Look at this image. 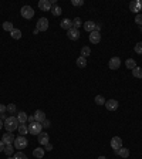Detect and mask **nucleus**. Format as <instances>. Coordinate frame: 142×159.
<instances>
[{"mask_svg": "<svg viewBox=\"0 0 142 159\" xmlns=\"http://www.w3.org/2000/svg\"><path fill=\"white\" fill-rule=\"evenodd\" d=\"M19 125H20L19 119H17V117H14V115H13V117H9L5 121V128H6V131H7V132L16 131V129L19 128Z\"/></svg>", "mask_w": 142, "mask_h": 159, "instance_id": "1", "label": "nucleus"}, {"mask_svg": "<svg viewBox=\"0 0 142 159\" xmlns=\"http://www.w3.org/2000/svg\"><path fill=\"white\" fill-rule=\"evenodd\" d=\"M43 132V126L40 122H31V124H28V134H31V135H36L37 136L38 134H41Z\"/></svg>", "mask_w": 142, "mask_h": 159, "instance_id": "2", "label": "nucleus"}, {"mask_svg": "<svg viewBox=\"0 0 142 159\" xmlns=\"http://www.w3.org/2000/svg\"><path fill=\"white\" fill-rule=\"evenodd\" d=\"M20 14H21V17L30 20L34 17V10H33V7H30V6H23L21 10H20Z\"/></svg>", "mask_w": 142, "mask_h": 159, "instance_id": "3", "label": "nucleus"}, {"mask_svg": "<svg viewBox=\"0 0 142 159\" xmlns=\"http://www.w3.org/2000/svg\"><path fill=\"white\" fill-rule=\"evenodd\" d=\"M27 145H28V141L26 139V136L20 135L14 139V148H16V149H24Z\"/></svg>", "mask_w": 142, "mask_h": 159, "instance_id": "4", "label": "nucleus"}, {"mask_svg": "<svg viewBox=\"0 0 142 159\" xmlns=\"http://www.w3.org/2000/svg\"><path fill=\"white\" fill-rule=\"evenodd\" d=\"M38 31H47L48 30V20L46 17H41V19L37 20V26H36Z\"/></svg>", "mask_w": 142, "mask_h": 159, "instance_id": "5", "label": "nucleus"}, {"mask_svg": "<svg viewBox=\"0 0 142 159\" xmlns=\"http://www.w3.org/2000/svg\"><path fill=\"white\" fill-rule=\"evenodd\" d=\"M129 10L134 11V13L139 14V11L142 10V2L141 0H134V2H131V3H129Z\"/></svg>", "mask_w": 142, "mask_h": 159, "instance_id": "6", "label": "nucleus"}, {"mask_svg": "<svg viewBox=\"0 0 142 159\" xmlns=\"http://www.w3.org/2000/svg\"><path fill=\"white\" fill-rule=\"evenodd\" d=\"M108 67L111 70H118L119 67H121V58H119V57H112V58L108 61Z\"/></svg>", "mask_w": 142, "mask_h": 159, "instance_id": "7", "label": "nucleus"}, {"mask_svg": "<svg viewBox=\"0 0 142 159\" xmlns=\"http://www.w3.org/2000/svg\"><path fill=\"white\" fill-rule=\"evenodd\" d=\"M51 2L50 0H40L38 2V9L43 11H51Z\"/></svg>", "mask_w": 142, "mask_h": 159, "instance_id": "8", "label": "nucleus"}, {"mask_svg": "<svg viewBox=\"0 0 142 159\" xmlns=\"http://www.w3.org/2000/svg\"><path fill=\"white\" fill-rule=\"evenodd\" d=\"M118 107H119V104L117 99H108V101H105V108L108 111H117Z\"/></svg>", "mask_w": 142, "mask_h": 159, "instance_id": "9", "label": "nucleus"}, {"mask_svg": "<svg viewBox=\"0 0 142 159\" xmlns=\"http://www.w3.org/2000/svg\"><path fill=\"white\" fill-rule=\"evenodd\" d=\"M111 148L115 151H118L119 148H122V139L119 138V136H114L112 139H111Z\"/></svg>", "mask_w": 142, "mask_h": 159, "instance_id": "10", "label": "nucleus"}, {"mask_svg": "<svg viewBox=\"0 0 142 159\" xmlns=\"http://www.w3.org/2000/svg\"><path fill=\"white\" fill-rule=\"evenodd\" d=\"M67 37L70 38V40H73V41H76V40H78L80 38V31L77 30V28H70L68 31H67Z\"/></svg>", "mask_w": 142, "mask_h": 159, "instance_id": "11", "label": "nucleus"}, {"mask_svg": "<svg viewBox=\"0 0 142 159\" xmlns=\"http://www.w3.org/2000/svg\"><path fill=\"white\" fill-rule=\"evenodd\" d=\"M37 139H38V144L40 145H43V146H46L48 144V134L47 132H41V134H38L37 135Z\"/></svg>", "mask_w": 142, "mask_h": 159, "instance_id": "12", "label": "nucleus"}, {"mask_svg": "<svg viewBox=\"0 0 142 159\" xmlns=\"http://www.w3.org/2000/svg\"><path fill=\"white\" fill-rule=\"evenodd\" d=\"M14 139H16V138H14V135L11 134V132H6L5 135H3V138H2V141H3L5 145H7V144H13Z\"/></svg>", "mask_w": 142, "mask_h": 159, "instance_id": "13", "label": "nucleus"}, {"mask_svg": "<svg viewBox=\"0 0 142 159\" xmlns=\"http://www.w3.org/2000/svg\"><path fill=\"white\" fill-rule=\"evenodd\" d=\"M34 119H36V122H40V124H41V122L46 119V114H44V111L37 109V111L34 112Z\"/></svg>", "mask_w": 142, "mask_h": 159, "instance_id": "14", "label": "nucleus"}, {"mask_svg": "<svg viewBox=\"0 0 142 159\" xmlns=\"http://www.w3.org/2000/svg\"><path fill=\"white\" fill-rule=\"evenodd\" d=\"M90 41L92 43V44H98V43L101 41V34H99L98 31H92V33H90Z\"/></svg>", "mask_w": 142, "mask_h": 159, "instance_id": "15", "label": "nucleus"}, {"mask_svg": "<svg viewBox=\"0 0 142 159\" xmlns=\"http://www.w3.org/2000/svg\"><path fill=\"white\" fill-rule=\"evenodd\" d=\"M95 24H97V23L91 21V20L85 21V23H84V30H85V31H88V33H92V31H95Z\"/></svg>", "mask_w": 142, "mask_h": 159, "instance_id": "16", "label": "nucleus"}, {"mask_svg": "<svg viewBox=\"0 0 142 159\" xmlns=\"http://www.w3.org/2000/svg\"><path fill=\"white\" fill-rule=\"evenodd\" d=\"M115 154L118 155V156H121V158H128L129 156V149L128 148H119L118 151H115Z\"/></svg>", "mask_w": 142, "mask_h": 159, "instance_id": "17", "label": "nucleus"}, {"mask_svg": "<svg viewBox=\"0 0 142 159\" xmlns=\"http://www.w3.org/2000/svg\"><path fill=\"white\" fill-rule=\"evenodd\" d=\"M60 26H61V28H64V30L68 31L70 28H73V21H71L70 19H64L61 23H60Z\"/></svg>", "mask_w": 142, "mask_h": 159, "instance_id": "18", "label": "nucleus"}, {"mask_svg": "<svg viewBox=\"0 0 142 159\" xmlns=\"http://www.w3.org/2000/svg\"><path fill=\"white\" fill-rule=\"evenodd\" d=\"M17 131H19V134L21 136L27 135V134H28V125H26V124H20L19 128H17Z\"/></svg>", "mask_w": 142, "mask_h": 159, "instance_id": "19", "label": "nucleus"}, {"mask_svg": "<svg viewBox=\"0 0 142 159\" xmlns=\"http://www.w3.org/2000/svg\"><path fill=\"white\" fill-rule=\"evenodd\" d=\"M76 64L78 68H85V67H87V58H85V57H78L76 61Z\"/></svg>", "mask_w": 142, "mask_h": 159, "instance_id": "20", "label": "nucleus"}, {"mask_svg": "<svg viewBox=\"0 0 142 159\" xmlns=\"http://www.w3.org/2000/svg\"><path fill=\"white\" fill-rule=\"evenodd\" d=\"M33 156L37 159H41L43 156H44V149H43V148H36V149L33 151Z\"/></svg>", "mask_w": 142, "mask_h": 159, "instance_id": "21", "label": "nucleus"}, {"mask_svg": "<svg viewBox=\"0 0 142 159\" xmlns=\"http://www.w3.org/2000/svg\"><path fill=\"white\" fill-rule=\"evenodd\" d=\"M3 152H5L7 156H10V155L14 152V146L13 144H7V145H5V149H3Z\"/></svg>", "mask_w": 142, "mask_h": 159, "instance_id": "22", "label": "nucleus"}, {"mask_svg": "<svg viewBox=\"0 0 142 159\" xmlns=\"http://www.w3.org/2000/svg\"><path fill=\"white\" fill-rule=\"evenodd\" d=\"M10 36H11V38H14V40H20V38H21V30L14 28L13 31L10 33Z\"/></svg>", "mask_w": 142, "mask_h": 159, "instance_id": "23", "label": "nucleus"}, {"mask_svg": "<svg viewBox=\"0 0 142 159\" xmlns=\"http://www.w3.org/2000/svg\"><path fill=\"white\" fill-rule=\"evenodd\" d=\"M132 75H134V77H135V78H139V80H141L142 78V68H141V67H135V68H134V70H132Z\"/></svg>", "mask_w": 142, "mask_h": 159, "instance_id": "24", "label": "nucleus"}, {"mask_svg": "<svg viewBox=\"0 0 142 159\" xmlns=\"http://www.w3.org/2000/svg\"><path fill=\"white\" fill-rule=\"evenodd\" d=\"M125 66H127L128 70H134V68L137 67V63H135V60H132V58H128V60L125 61Z\"/></svg>", "mask_w": 142, "mask_h": 159, "instance_id": "25", "label": "nucleus"}, {"mask_svg": "<svg viewBox=\"0 0 142 159\" xmlns=\"http://www.w3.org/2000/svg\"><path fill=\"white\" fill-rule=\"evenodd\" d=\"M27 118H28V115L26 112H19V114H17V119H19L20 124H26Z\"/></svg>", "mask_w": 142, "mask_h": 159, "instance_id": "26", "label": "nucleus"}, {"mask_svg": "<svg viewBox=\"0 0 142 159\" xmlns=\"http://www.w3.org/2000/svg\"><path fill=\"white\" fill-rule=\"evenodd\" d=\"M3 30H5V31H10V33H11V31L14 30L13 23H10V21H5V23H3Z\"/></svg>", "mask_w": 142, "mask_h": 159, "instance_id": "27", "label": "nucleus"}, {"mask_svg": "<svg viewBox=\"0 0 142 159\" xmlns=\"http://www.w3.org/2000/svg\"><path fill=\"white\" fill-rule=\"evenodd\" d=\"M90 54H91V48L88 46H84L81 48V57H85V58H87Z\"/></svg>", "mask_w": 142, "mask_h": 159, "instance_id": "28", "label": "nucleus"}, {"mask_svg": "<svg viewBox=\"0 0 142 159\" xmlns=\"http://www.w3.org/2000/svg\"><path fill=\"white\" fill-rule=\"evenodd\" d=\"M51 13H53V16H56V17H57V16H60V14H61L63 13V10H61V7H60V6H53V7H51Z\"/></svg>", "mask_w": 142, "mask_h": 159, "instance_id": "29", "label": "nucleus"}, {"mask_svg": "<svg viewBox=\"0 0 142 159\" xmlns=\"http://www.w3.org/2000/svg\"><path fill=\"white\" fill-rule=\"evenodd\" d=\"M95 104L97 105H105V98L102 95H97L95 97Z\"/></svg>", "mask_w": 142, "mask_h": 159, "instance_id": "30", "label": "nucleus"}, {"mask_svg": "<svg viewBox=\"0 0 142 159\" xmlns=\"http://www.w3.org/2000/svg\"><path fill=\"white\" fill-rule=\"evenodd\" d=\"M81 24H82V23H81V19H80V17H76V19L73 20V27L77 28V30H78V27H81Z\"/></svg>", "mask_w": 142, "mask_h": 159, "instance_id": "31", "label": "nucleus"}, {"mask_svg": "<svg viewBox=\"0 0 142 159\" xmlns=\"http://www.w3.org/2000/svg\"><path fill=\"white\" fill-rule=\"evenodd\" d=\"M134 50H135V53H137V54H142V43L141 41L137 43V44H135V47H134Z\"/></svg>", "mask_w": 142, "mask_h": 159, "instance_id": "32", "label": "nucleus"}, {"mask_svg": "<svg viewBox=\"0 0 142 159\" xmlns=\"http://www.w3.org/2000/svg\"><path fill=\"white\" fill-rule=\"evenodd\" d=\"M71 5L76 6V7H80V6L84 5V0H71Z\"/></svg>", "mask_w": 142, "mask_h": 159, "instance_id": "33", "label": "nucleus"}, {"mask_svg": "<svg viewBox=\"0 0 142 159\" xmlns=\"http://www.w3.org/2000/svg\"><path fill=\"white\" fill-rule=\"evenodd\" d=\"M14 159H28L23 152H17V154H14Z\"/></svg>", "mask_w": 142, "mask_h": 159, "instance_id": "34", "label": "nucleus"}, {"mask_svg": "<svg viewBox=\"0 0 142 159\" xmlns=\"http://www.w3.org/2000/svg\"><path fill=\"white\" fill-rule=\"evenodd\" d=\"M7 111H9L10 114H14L16 112V105H14V104H9V105H7Z\"/></svg>", "mask_w": 142, "mask_h": 159, "instance_id": "35", "label": "nucleus"}, {"mask_svg": "<svg viewBox=\"0 0 142 159\" xmlns=\"http://www.w3.org/2000/svg\"><path fill=\"white\" fill-rule=\"evenodd\" d=\"M135 23L139 24V26H142V14H141V13L135 16Z\"/></svg>", "mask_w": 142, "mask_h": 159, "instance_id": "36", "label": "nucleus"}, {"mask_svg": "<svg viewBox=\"0 0 142 159\" xmlns=\"http://www.w3.org/2000/svg\"><path fill=\"white\" fill-rule=\"evenodd\" d=\"M41 126H43V128H48V126H50V121H48L47 118H46V119L41 122Z\"/></svg>", "mask_w": 142, "mask_h": 159, "instance_id": "37", "label": "nucleus"}, {"mask_svg": "<svg viewBox=\"0 0 142 159\" xmlns=\"http://www.w3.org/2000/svg\"><path fill=\"white\" fill-rule=\"evenodd\" d=\"M7 111V105H3V104H0V114H5Z\"/></svg>", "mask_w": 142, "mask_h": 159, "instance_id": "38", "label": "nucleus"}, {"mask_svg": "<svg viewBox=\"0 0 142 159\" xmlns=\"http://www.w3.org/2000/svg\"><path fill=\"white\" fill-rule=\"evenodd\" d=\"M3 149H5V144H3V141L0 139V152H3Z\"/></svg>", "mask_w": 142, "mask_h": 159, "instance_id": "39", "label": "nucleus"}, {"mask_svg": "<svg viewBox=\"0 0 142 159\" xmlns=\"http://www.w3.org/2000/svg\"><path fill=\"white\" fill-rule=\"evenodd\" d=\"M27 121L30 122V124H31V122H34V121H36V119H34V115H31V117H28V118H27Z\"/></svg>", "mask_w": 142, "mask_h": 159, "instance_id": "40", "label": "nucleus"}, {"mask_svg": "<svg viewBox=\"0 0 142 159\" xmlns=\"http://www.w3.org/2000/svg\"><path fill=\"white\" fill-rule=\"evenodd\" d=\"M0 119H2V121H6V119H7L6 114H0Z\"/></svg>", "mask_w": 142, "mask_h": 159, "instance_id": "41", "label": "nucleus"}, {"mask_svg": "<svg viewBox=\"0 0 142 159\" xmlns=\"http://www.w3.org/2000/svg\"><path fill=\"white\" fill-rule=\"evenodd\" d=\"M46 149H47V151H51V149H53V145L50 144V142H48L47 145H46Z\"/></svg>", "mask_w": 142, "mask_h": 159, "instance_id": "42", "label": "nucleus"}, {"mask_svg": "<svg viewBox=\"0 0 142 159\" xmlns=\"http://www.w3.org/2000/svg\"><path fill=\"white\" fill-rule=\"evenodd\" d=\"M99 30H101V24H95V31L99 33Z\"/></svg>", "mask_w": 142, "mask_h": 159, "instance_id": "43", "label": "nucleus"}, {"mask_svg": "<svg viewBox=\"0 0 142 159\" xmlns=\"http://www.w3.org/2000/svg\"><path fill=\"white\" fill-rule=\"evenodd\" d=\"M3 126H5V124H3V121L0 119V131H2V128H3Z\"/></svg>", "mask_w": 142, "mask_h": 159, "instance_id": "44", "label": "nucleus"}, {"mask_svg": "<svg viewBox=\"0 0 142 159\" xmlns=\"http://www.w3.org/2000/svg\"><path fill=\"white\" fill-rule=\"evenodd\" d=\"M98 159H107L105 156H98Z\"/></svg>", "mask_w": 142, "mask_h": 159, "instance_id": "45", "label": "nucleus"}, {"mask_svg": "<svg viewBox=\"0 0 142 159\" xmlns=\"http://www.w3.org/2000/svg\"><path fill=\"white\" fill-rule=\"evenodd\" d=\"M7 159H14V158H7Z\"/></svg>", "mask_w": 142, "mask_h": 159, "instance_id": "46", "label": "nucleus"}, {"mask_svg": "<svg viewBox=\"0 0 142 159\" xmlns=\"http://www.w3.org/2000/svg\"><path fill=\"white\" fill-rule=\"evenodd\" d=\"M141 33H142V27H141Z\"/></svg>", "mask_w": 142, "mask_h": 159, "instance_id": "47", "label": "nucleus"}]
</instances>
